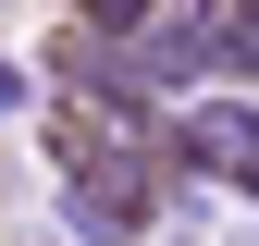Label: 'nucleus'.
Masks as SVG:
<instances>
[{"mask_svg":"<svg viewBox=\"0 0 259 246\" xmlns=\"http://www.w3.org/2000/svg\"><path fill=\"white\" fill-rule=\"evenodd\" d=\"M87 25H99V37H148V0H74Z\"/></svg>","mask_w":259,"mask_h":246,"instance_id":"3","label":"nucleus"},{"mask_svg":"<svg viewBox=\"0 0 259 246\" xmlns=\"http://www.w3.org/2000/svg\"><path fill=\"white\" fill-rule=\"evenodd\" d=\"M173 148H185L198 172H235V184H259V111H247V99H198V111L173 123Z\"/></svg>","mask_w":259,"mask_h":246,"instance_id":"2","label":"nucleus"},{"mask_svg":"<svg viewBox=\"0 0 259 246\" xmlns=\"http://www.w3.org/2000/svg\"><path fill=\"white\" fill-rule=\"evenodd\" d=\"M210 61H259V0H247L235 25H210Z\"/></svg>","mask_w":259,"mask_h":246,"instance_id":"4","label":"nucleus"},{"mask_svg":"<svg viewBox=\"0 0 259 246\" xmlns=\"http://www.w3.org/2000/svg\"><path fill=\"white\" fill-rule=\"evenodd\" d=\"M25 99H37V86H25V74H13V61H0V123H13V111H25Z\"/></svg>","mask_w":259,"mask_h":246,"instance_id":"5","label":"nucleus"},{"mask_svg":"<svg viewBox=\"0 0 259 246\" xmlns=\"http://www.w3.org/2000/svg\"><path fill=\"white\" fill-rule=\"evenodd\" d=\"M62 222H74L87 246H136L160 222V197H148L136 172H87V184H62Z\"/></svg>","mask_w":259,"mask_h":246,"instance_id":"1","label":"nucleus"}]
</instances>
